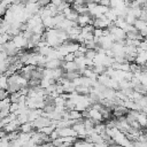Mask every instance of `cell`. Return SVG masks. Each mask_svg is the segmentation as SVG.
Wrapping results in <instances>:
<instances>
[{"instance_id": "1", "label": "cell", "mask_w": 147, "mask_h": 147, "mask_svg": "<svg viewBox=\"0 0 147 147\" xmlns=\"http://www.w3.org/2000/svg\"><path fill=\"white\" fill-rule=\"evenodd\" d=\"M77 23H78V25H79L80 28H84V26H86V25H88V24H92V23H93V18H92V16L90 15V13L83 14V15H79V17H78V20H77Z\"/></svg>"}, {"instance_id": "2", "label": "cell", "mask_w": 147, "mask_h": 147, "mask_svg": "<svg viewBox=\"0 0 147 147\" xmlns=\"http://www.w3.org/2000/svg\"><path fill=\"white\" fill-rule=\"evenodd\" d=\"M63 69H64V71L65 72H71V71H79V69H78V65H77V63L74 61V62H64V64H63V67H62Z\"/></svg>"}, {"instance_id": "3", "label": "cell", "mask_w": 147, "mask_h": 147, "mask_svg": "<svg viewBox=\"0 0 147 147\" xmlns=\"http://www.w3.org/2000/svg\"><path fill=\"white\" fill-rule=\"evenodd\" d=\"M137 121H138V123L140 124L141 127L145 129L147 126V115L144 111H139V114L137 116Z\"/></svg>"}, {"instance_id": "4", "label": "cell", "mask_w": 147, "mask_h": 147, "mask_svg": "<svg viewBox=\"0 0 147 147\" xmlns=\"http://www.w3.org/2000/svg\"><path fill=\"white\" fill-rule=\"evenodd\" d=\"M133 26L136 28V30L140 31V30H142V29L147 28V22H145V21H142V20L138 18V20L136 21V23H134V25H133Z\"/></svg>"}, {"instance_id": "5", "label": "cell", "mask_w": 147, "mask_h": 147, "mask_svg": "<svg viewBox=\"0 0 147 147\" xmlns=\"http://www.w3.org/2000/svg\"><path fill=\"white\" fill-rule=\"evenodd\" d=\"M8 76L6 74H2L1 79H0V85H1V90H8Z\"/></svg>"}, {"instance_id": "6", "label": "cell", "mask_w": 147, "mask_h": 147, "mask_svg": "<svg viewBox=\"0 0 147 147\" xmlns=\"http://www.w3.org/2000/svg\"><path fill=\"white\" fill-rule=\"evenodd\" d=\"M96 54H98L96 49H87L86 53H85V56L87 59H90V60H94L95 56H96Z\"/></svg>"}, {"instance_id": "7", "label": "cell", "mask_w": 147, "mask_h": 147, "mask_svg": "<svg viewBox=\"0 0 147 147\" xmlns=\"http://www.w3.org/2000/svg\"><path fill=\"white\" fill-rule=\"evenodd\" d=\"M75 59H76L75 54H74V53H69L68 55L64 56V62H74Z\"/></svg>"}, {"instance_id": "8", "label": "cell", "mask_w": 147, "mask_h": 147, "mask_svg": "<svg viewBox=\"0 0 147 147\" xmlns=\"http://www.w3.org/2000/svg\"><path fill=\"white\" fill-rule=\"evenodd\" d=\"M38 3L40 5V7H47L51 3V0H39Z\"/></svg>"}, {"instance_id": "9", "label": "cell", "mask_w": 147, "mask_h": 147, "mask_svg": "<svg viewBox=\"0 0 147 147\" xmlns=\"http://www.w3.org/2000/svg\"><path fill=\"white\" fill-rule=\"evenodd\" d=\"M99 3L102 6H106V7H110V0H101Z\"/></svg>"}, {"instance_id": "10", "label": "cell", "mask_w": 147, "mask_h": 147, "mask_svg": "<svg viewBox=\"0 0 147 147\" xmlns=\"http://www.w3.org/2000/svg\"><path fill=\"white\" fill-rule=\"evenodd\" d=\"M62 1H63V0H51V3H53V5L56 6V7H59V6L62 3Z\"/></svg>"}]
</instances>
